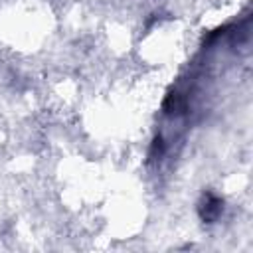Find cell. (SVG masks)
Instances as JSON below:
<instances>
[{
	"label": "cell",
	"mask_w": 253,
	"mask_h": 253,
	"mask_svg": "<svg viewBox=\"0 0 253 253\" xmlns=\"http://www.w3.org/2000/svg\"><path fill=\"white\" fill-rule=\"evenodd\" d=\"M221 213H223V200L215 192H211V190L204 192L200 202H198V215H200V219L204 223H215L221 217Z\"/></svg>",
	"instance_id": "obj_1"
},
{
	"label": "cell",
	"mask_w": 253,
	"mask_h": 253,
	"mask_svg": "<svg viewBox=\"0 0 253 253\" xmlns=\"http://www.w3.org/2000/svg\"><path fill=\"white\" fill-rule=\"evenodd\" d=\"M162 109H164L166 115H170V117H178V115L186 113V99H184L180 93H168V97L164 99Z\"/></svg>",
	"instance_id": "obj_2"
},
{
	"label": "cell",
	"mask_w": 253,
	"mask_h": 253,
	"mask_svg": "<svg viewBox=\"0 0 253 253\" xmlns=\"http://www.w3.org/2000/svg\"><path fill=\"white\" fill-rule=\"evenodd\" d=\"M164 150H166L164 138L158 134V136H154V140H152V144H150L148 158H150V160H158V158H162V156H164Z\"/></svg>",
	"instance_id": "obj_3"
}]
</instances>
